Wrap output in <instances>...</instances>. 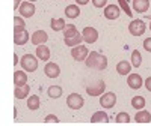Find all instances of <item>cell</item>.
Here are the masks:
<instances>
[{
  "label": "cell",
  "mask_w": 151,
  "mask_h": 126,
  "mask_svg": "<svg viewBox=\"0 0 151 126\" xmlns=\"http://www.w3.org/2000/svg\"><path fill=\"white\" fill-rule=\"evenodd\" d=\"M86 66L91 68V69H95V71H104L107 68V57L100 54L97 51H91L89 54H88L86 60Z\"/></svg>",
  "instance_id": "cell-1"
},
{
  "label": "cell",
  "mask_w": 151,
  "mask_h": 126,
  "mask_svg": "<svg viewBox=\"0 0 151 126\" xmlns=\"http://www.w3.org/2000/svg\"><path fill=\"white\" fill-rule=\"evenodd\" d=\"M20 63H21V68L26 72H35L38 69V59L32 54H24Z\"/></svg>",
  "instance_id": "cell-2"
},
{
  "label": "cell",
  "mask_w": 151,
  "mask_h": 126,
  "mask_svg": "<svg viewBox=\"0 0 151 126\" xmlns=\"http://www.w3.org/2000/svg\"><path fill=\"white\" fill-rule=\"evenodd\" d=\"M29 41V33L23 26H15L14 27V42L15 45H24Z\"/></svg>",
  "instance_id": "cell-3"
},
{
  "label": "cell",
  "mask_w": 151,
  "mask_h": 126,
  "mask_svg": "<svg viewBox=\"0 0 151 126\" xmlns=\"http://www.w3.org/2000/svg\"><path fill=\"white\" fill-rule=\"evenodd\" d=\"M147 30V26L142 20H133L130 24H129V32L133 35V36H142Z\"/></svg>",
  "instance_id": "cell-4"
},
{
  "label": "cell",
  "mask_w": 151,
  "mask_h": 126,
  "mask_svg": "<svg viewBox=\"0 0 151 126\" xmlns=\"http://www.w3.org/2000/svg\"><path fill=\"white\" fill-rule=\"evenodd\" d=\"M104 89H106V84L103 80H100L91 86H88L86 87V93L89 95V96H101L104 93Z\"/></svg>",
  "instance_id": "cell-5"
},
{
  "label": "cell",
  "mask_w": 151,
  "mask_h": 126,
  "mask_svg": "<svg viewBox=\"0 0 151 126\" xmlns=\"http://www.w3.org/2000/svg\"><path fill=\"white\" fill-rule=\"evenodd\" d=\"M88 54H89V51H88V48L85 45H76L71 48V56L74 60H77V62H82V60H86Z\"/></svg>",
  "instance_id": "cell-6"
},
{
  "label": "cell",
  "mask_w": 151,
  "mask_h": 126,
  "mask_svg": "<svg viewBox=\"0 0 151 126\" xmlns=\"http://www.w3.org/2000/svg\"><path fill=\"white\" fill-rule=\"evenodd\" d=\"M85 104V99L79 95V93H71L68 98H67V105L71 108V110H79L82 108Z\"/></svg>",
  "instance_id": "cell-7"
},
{
  "label": "cell",
  "mask_w": 151,
  "mask_h": 126,
  "mask_svg": "<svg viewBox=\"0 0 151 126\" xmlns=\"http://www.w3.org/2000/svg\"><path fill=\"white\" fill-rule=\"evenodd\" d=\"M115 104H116V95L115 93L107 92L103 96H100V105L103 108H113Z\"/></svg>",
  "instance_id": "cell-8"
},
{
  "label": "cell",
  "mask_w": 151,
  "mask_h": 126,
  "mask_svg": "<svg viewBox=\"0 0 151 126\" xmlns=\"http://www.w3.org/2000/svg\"><path fill=\"white\" fill-rule=\"evenodd\" d=\"M82 36H83V41L86 44H94L98 39V32L94 27H85L82 32Z\"/></svg>",
  "instance_id": "cell-9"
},
{
  "label": "cell",
  "mask_w": 151,
  "mask_h": 126,
  "mask_svg": "<svg viewBox=\"0 0 151 126\" xmlns=\"http://www.w3.org/2000/svg\"><path fill=\"white\" fill-rule=\"evenodd\" d=\"M127 84H129V87H130V89H134V90H137V89H141V87H142V84H144V80H142V77H141L139 74H129Z\"/></svg>",
  "instance_id": "cell-10"
},
{
  "label": "cell",
  "mask_w": 151,
  "mask_h": 126,
  "mask_svg": "<svg viewBox=\"0 0 151 126\" xmlns=\"http://www.w3.org/2000/svg\"><path fill=\"white\" fill-rule=\"evenodd\" d=\"M44 72H45V75L48 78H58L59 74H60V68H59V65H56V63L48 62L45 65V68H44Z\"/></svg>",
  "instance_id": "cell-11"
},
{
  "label": "cell",
  "mask_w": 151,
  "mask_h": 126,
  "mask_svg": "<svg viewBox=\"0 0 151 126\" xmlns=\"http://www.w3.org/2000/svg\"><path fill=\"white\" fill-rule=\"evenodd\" d=\"M47 39H48V36H47V33H45L44 30H36V32L32 35V38H30V42L38 47V45L45 44Z\"/></svg>",
  "instance_id": "cell-12"
},
{
  "label": "cell",
  "mask_w": 151,
  "mask_h": 126,
  "mask_svg": "<svg viewBox=\"0 0 151 126\" xmlns=\"http://www.w3.org/2000/svg\"><path fill=\"white\" fill-rule=\"evenodd\" d=\"M119 14H121V9L116 5H107L104 8V17L107 20H116L119 17Z\"/></svg>",
  "instance_id": "cell-13"
},
{
  "label": "cell",
  "mask_w": 151,
  "mask_h": 126,
  "mask_svg": "<svg viewBox=\"0 0 151 126\" xmlns=\"http://www.w3.org/2000/svg\"><path fill=\"white\" fill-rule=\"evenodd\" d=\"M20 14H21V17H27V18L33 17V14H35V5L32 2H23L20 5Z\"/></svg>",
  "instance_id": "cell-14"
},
{
  "label": "cell",
  "mask_w": 151,
  "mask_h": 126,
  "mask_svg": "<svg viewBox=\"0 0 151 126\" xmlns=\"http://www.w3.org/2000/svg\"><path fill=\"white\" fill-rule=\"evenodd\" d=\"M150 8V0H133V9L134 12H139V14H144L147 12Z\"/></svg>",
  "instance_id": "cell-15"
},
{
  "label": "cell",
  "mask_w": 151,
  "mask_h": 126,
  "mask_svg": "<svg viewBox=\"0 0 151 126\" xmlns=\"http://www.w3.org/2000/svg\"><path fill=\"white\" fill-rule=\"evenodd\" d=\"M29 92H30V86L29 84H24V86H15V98L17 99H24L29 96Z\"/></svg>",
  "instance_id": "cell-16"
},
{
  "label": "cell",
  "mask_w": 151,
  "mask_h": 126,
  "mask_svg": "<svg viewBox=\"0 0 151 126\" xmlns=\"http://www.w3.org/2000/svg\"><path fill=\"white\" fill-rule=\"evenodd\" d=\"M134 120H136L137 125L139 123H150L151 122V114L147 110H139L136 113V116H134Z\"/></svg>",
  "instance_id": "cell-17"
},
{
  "label": "cell",
  "mask_w": 151,
  "mask_h": 126,
  "mask_svg": "<svg viewBox=\"0 0 151 126\" xmlns=\"http://www.w3.org/2000/svg\"><path fill=\"white\" fill-rule=\"evenodd\" d=\"M132 71V63H129L127 60H121L118 62V65H116V72L119 75H129Z\"/></svg>",
  "instance_id": "cell-18"
},
{
  "label": "cell",
  "mask_w": 151,
  "mask_h": 126,
  "mask_svg": "<svg viewBox=\"0 0 151 126\" xmlns=\"http://www.w3.org/2000/svg\"><path fill=\"white\" fill-rule=\"evenodd\" d=\"M36 57L40 59V60H48L50 59V48L45 47L44 44L42 45H38L36 47Z\"/></svg>",
  "instance_id": "cell-19"
},
{
  "label": "cell",
  "mask_w": 151,
  "mask_h": 126,
  "mask_svg": "<svg viewBox=\"0 0 151 126\" xmlns=\"http://www.w3.org/2000/svg\"><path fill=\"white\" fill-rule=\"evenodd\" d=\"M65 15L67 18H77L80 15V8L77 3H74V5H68L67 9H65Z\"/></svg>",
  "instance_id": "cell-20"
},
{
  "label": "cell",
  "mask_w": 151,
  "mask_h": 126,
  "mask_svg": "<svg viewBox=\"0 0 151 126\" xmlns=\"http://www.w3.org/2000/svg\"><path fill=\"white\" fill-rule=\"evenodd\" d=\"M64 42H65V45L67 47H76V45H80L82 42H83V36H82V33H77L76 36H71V38H65L64 39Z\"/></svg>",
  "instance_id": "cell-21"
},
{
  "label": "cell",
  "mask_w": 151,
  "mask_h": 126,
  "mask_svg": "<svg viewBox=\"0 0 151 126\" xmlns=\"http://www.w3.org/2000/svg\"><path fill=\"white\" fill-rule=\"evenodd\" d=\"M14 84L15 86H24L27 84V75L23 71H15L14 72Z\"/></svg>",
  "instance_id": "cell-22"
},
{
  "label": "cell",
  "mask_w": 151,
  "mask_h": 126,
  "mask_svg": "<svg viewBox=\"0 0 151 126\" xmlns=\"http://www.w3.org/2000/svg\"><path fill=\"white\" fill-rule=\"evenodd\" d=\"M109 122V116L104 111H97L91 117V123H107Z\"/></svg>",
  "instance_id": "cell-23"
},
{
  "label": "cell",
  "mask_w": 151,
  "mask_h": 126,
  "mask_svg": "<svg viewBox=\"0 0 151 126\" xmlns=\"http://www.w3.org/2000/svg\"><path fill=\"white\" fill-rule=\"evenodd\" d=\"M50 26H52V29L55 30V32H60V30H64L65 29V21L62 20V18H53L52 20V23H50Z\"/></svg>",
  "instance_id": "cell-24"
},
{
  "label": "cell",
  "mask_w": 151,
  "mask_h": 126,
  "mask_svg": "<svg viewBox=\"0 0 151 126\" xmlns=\"http://www.w3.org/2000/svg\"><path fill=\"white\" fill-rule=\"evenodd\" d=\"M132 107L134 110L145 108V99H144V96H133L132 98Z\"/></svg>",
  "instance_id": "cell-25"
},
{
  "label": "cell",
  "mask_w": 151,
  "mask_h": 126,
  "mask_svg": "<svg viewBox=\"0 0 151 126\" xmlns=\"http://www.w3.org/2000/svg\"><path fill=\"white\" fill-rule=\"evenodd\" d=\"M47 93L52 99H58V98L62 96V87L60 86H52V87H48Z\"/></svg>",
  "instance_id": "cell-26"
},
{
  "label": "cell",
  "mask_w": 151,
  "mask_h": 126,
  "mask_svg": "<svg viewBox=\"0 0 151 126\" xmlns=\"http://www.w3.org/2000/svg\"><path fill=\"white\" fill-rule=\"evenodd\" d=\"M27 107H29L30 110H38V108H40V96H38V95L29 96V99H27Z\"/></svg>",
  "instance_id": "cell-27"
},
{
  "label": "cell",
  "mask_w": 151,
  "mask_h": 126,
  "mask_svg": "<svg viewBox=\"0 0 151 126\" xmlns=\"http://www.w3.org/2000/svg\"><path fill=\"white\" fill-rule=\"evenodd\" d=\"M141 63H142V56H141V53L137 51V50H134V51L132 53V66L139 68Z\"/></svg>",
  "instance_id": "cell-28"
},
{
  "label": "cell",
  "mask_w": 151,
  "mask_h": 126,
  "mask_svg": "<svg viewBox=\"0 0 151 126\" xmlns=\"http://www.w3.org/2000/svg\"><path fill=\"white\" fill-rule=\"evenodd\" d=\"M115 122H116L118 125H127V123L130 122V116L127 114V113L121 111V113H118V114H116V117H115Z\"/></svg>",
  "instance_id": "cell-29"
},
{
  "label": "cell",
  "mask_w": 151,
  "mask_h": 126,
  "mask_svg": "<svg viewBox=\"0 0 151 126\" xmlns=\"http://www.w3.org/2000/svg\"><path fill=\"white\" fill-rule=\"evenodd\" d=\"M79 32H77V27L74 24H67L65 29H64V36L65 38H71V36H76Z\"/></svg>",
  "instance_id": "cell-30"
},
{
  "label": "cell",
  "mask_w": 151,
  "mask_h": 126,
  "mask_svg": "<svg viewBox=\"0 0 151 126\" xmlns=\"http://www.w3.org/2000/svg\"><path fill=\"white\" fill-rule=\"evenodd\" d=\"M118 5H119V8L122 9V12H125L129 17L133 15V12L130 11V6H129V3H127V0H118Z\"/></svg>",
  "instance_id": "cell-31"
},
{
  "label": "cell",
  "mask_w": 151,
  "mask_h": 126,
  "mask_svg": "<svg viewBox=\"0 0 151 126\" xmlns=\"http://www.w3.org/2000/svg\"><path fill=\"white\" fill-rule=\"evenodd\" d=\"M44 123H45V125H58V123H59V119H58L55 114H48V116L44 119Z\"/></svg>",
  "instance_id": "cell-32"
},
{
  "label": "cell",
  "mask_w": 151,
  "mask_h": 126,
  "mask_svg": "<svg viewBox=\"0 0 151 126\" xmlns=\"http://www.w3.org/2000/svg\"><path fill=\"white\" fill-rule=\"evenodd\" d=\"M92 5L95 8H106L107 6V0H92Z\"/></svg>",
  "instance_id": "cell-33"
},
{
  "label": "cell",
  "mask_w": 151,
  "mask_h": 126,
  "mask_svg": "<svg viewBox=\"0 0 151 126\" xmlns=\"http://www.w3.org/2000/svg\"><path fill=\"white\" fill-rule=\"evenodd\" d=\"M144 48L151 53V38H147V39L144 41Z\"/></svg>",
  "instance_id": "cell-34"
},
{
  "label": "cell",
  "mask_w": 151,
  "mask_h": 126,
  "mask_svg": "<svg viewBox=\"0 0 151 126\" xmlns=\"http://www.w3.org/2000/svg\"><path fill=\"white\" fill-rule=\"evenodd\" d=\"M14 24H15V26H26V24H24V20L23 18H20V17H15L14 18Z\"/></svg>",
  "instance_id": "cell-35"
},
{
  "label": "cell",
  "mask_w": 151,
  "mask_h": 126,
  "mask_svg": "<svg viewBox=\"0 0 151 126\" xmlns=\"http://www.w3.org/2000/svg\"><path fill=\"white\" fill-rule=\"evenodd\" d=\"M145 87H147L148 92H151V77H148V78L145 80Z\"/></svg>",
  "instance_id": "cell-36"
},
{
  "label": "cell",
  "mask_w": 151,
  "mask_h": 126,
  "mask_svg": "<svg viewBox=\"0 0 151 126\" xmlns=\"http://www.w3.org/2000/svg\"><path fill=\"white\" fill-rule=\"evenodd\" d=\"M21 3H23V2H21V0H14V9L17 11V9H18V6H20Z\"/></svg>",
  "instance_id": "cell-37"
},
{
  "label": "cell",
  "mask_w": 151,
  "mask_h": 126,
  "mask_svg": "<svg viewBox=\"0 0 151 126\" xmlns=\"http://www.w3.org/2000/svg\"><path fill=\"white\" fill-rule=\"evenodd\" d=\"M88 2H89V0H76V3H77L79 6H80V5H86Z\"/></svg>",
  "instance_id": "cell-38"
},
{
  "label": "cell",
  "mask_w": 151,
  "mask_h": 126,
  "mask_svg": "<svg viewBox=\"0 0 151 126\" xmlns=\"http://www.w3.org/2000/svg\"><path fill=\"white\" fill-rule=\"evenodd\" d=\"M14 65H18V56L14 54Z\"/></svg>",
  "instance_id": "cell-39"
},
{
  "label": "cell",
  "mask_w": 151,
  "mask_h": 126,
  "mask_svg": "<svg viewBox=\"0 0 151 126\" xmlns=\"http://www.w3.org/2000/svg\"><path fill=\"white\" fill-rule=\"evenodd\" d=\"M29 2H32V3H33V2H36V0H29Z\"/></svg>",
  "instance_id": "cell-40"
},
{
  "label": "cell",
  "mask_w": 151,
  "mask_h": 126,
  "mask_svg": "<svg viewBox=\"0 0 151 126\" xmlns=\"http://www.w3.org/2000/svg\"><path fill=\"white\" fill-rule=\"evenodd\" d=\"M150 30H151V24H150Z\"/></svg>",
  "instance_id": "cell-41"
}]
</instances>
